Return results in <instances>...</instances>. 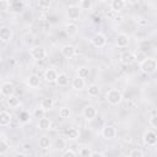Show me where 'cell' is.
<instances>
[{
  "label": "cell",
  "instance_id": "cell-2",
  "mask_svg": "<svg viewBox=\"0 0 157 157\" xmlns=\"http://www.w3.org/2000/svg\"><path fill=\"white\" fill-rule=\"evenodd\" d=\"M105 99H107V102H108L109 104H112V105H118V104H120L121 101H123V94H121L120 91H118V90H115V88H112V90H109V91L107 92Z\"/></svg>",
  "mask_w": 157,
  "mask_h": 157
},
{
  "label": "cell",
  "instance_id": "cell-20",
  "mask_svg": "<svg viewBox=\"0 0 157 157\" xmlns=\"http://www.w3.org/2000/svg\"><path fill=\"white\" fill-rule=\"evenodd\" d=\"M80 137V130L76 129V128H69L66 130V139L71 140V141H75Z\"/></svg>",
  "mask_w": 157,
  "mask_h": 157
},
{
  "label": "cell",
  "instance_id": "cell-7",
  "mask_svg": "<svg viewBox=\"0 0 157 157\" xmlns=\"http://www.w3.org/2000/svg\"><path fill=\"white\" fill-rule=\"evenodd\" d=\"M0 93H1V96L7 97V98L11 97V96H13V93H15L13 85L11 82H2L1 86H0Z\"/></svg>",
  "mask_w": 157,
  "mask_h": 157
},
{
  "label": "cell",
  "instance_id": "cell-3",
  "mask_svg": "<svg viewBox=\"0 0 157 157\" xmlns=\"http://www.w3.org/2000/svg\"><path fill=\"white\" fill-rule=\"evenodd\" d=\"M81 9L78 7V5H70L67 9H66V16L69 20L71 21H76L81 17Z\"/></svg>",
  "mask_w": 157,
  "mask_h": 157
},
{
  "label": "cell",
  "instance_id": "cell-19",
  "mask_svg": "<svg viewBox=\"0 0 157 157\" xmlns=\"http://www.w3.org/2000/svg\"><path fill=\"white\" fill-rule=\"evenodd\" d=\"M72 88L75 90V91H81L82 88H85V85H86V82H85V78H81V77H78V76H76L74 80H72Z\"/></svg>",
  "mask_w": 157,
  "mask_h": 157
},
{
  "label": "cell",
  "instance_id": "cell-42",
  "mask_svg": "<svg viewBox=\"0 0 157 157\" xmlns=\"http://www.w3.org/2000/svg\"><path fill=\"white\" fill-rule=\"evenodd\" d=\"M136 22H137L140 26H146V25H147V21H146V20H144V18H137V20H136Z\"/></svg>",
  "mask_w": 157,
  "mask_h": 157
},
{
  "label": "cell",
  "instance_id": "cell-31",
  "mask_svg": "<svg viewBox=\"0 0 157 157\" xmlns=\"http://www.w3.org/2000/svg\"><path fill=\"white\" fill-rule=\"evenodd\" d=\"M77 76L81 78H86L90 76V69L87 66H80L77 69Z\"/></svg>",
  "mask_w": 157,
  "mask_h": 157
},
{
  "label": "cell",
  "instance_id": "cell-9",
  "mask_svg": "<svg viewBox=\"0 0 157 157\" xmlns=\"http://www.w3.org/2000/svg\"><path fill=\"white\" fill-rule=\"evenodd\" d=\"M12 36H13L12 29H11L9 26H2V27L0 28V39H1L2 43L10 42V40L12 39Z\"/></svg>",
  "mask_w": 157,
  "mask_h": 157
},
{
  "label": "cell",
  "instance_id": "cell-16",
  "mask_svg": "<svg viewBox=\"0 0 157 157\" xmlns=\"http://www.w3.org/2000/svg\"><path fill=\"white\" fill-rule=\"evenodd\" d=\"M27 85L31 87V88H37V87H39V85H40V77L38 76V75H36V74H31L28 77H27Z\"/></svg>",
  "mask_w": 157,
  "mask_h": 157
},
{
  "label": "cell",
  "instance_id": "cell-23",
  "mask_svg": "<svg viewBox=\"0 0 157 157\" xmlns=\"http://www.w3.org/2000/svg\"><path fill=\"white\" fill-rule=\"evenodd\" d=\"M38 144H39V147H40V148H43V150H48V148L52 146V140H50L49 136L43 135V136L39 137Z\"/></svg>",
  "mask_w": 157,
  "mask_h": 157
},
{
  "label": "cell",
  "instance_id": "cell-34",
  "mask_svg": "<svg viewBox=\"0 0 157 157\" xmlns=\"http://www.w3.org/2000/svg\"><path fill=\"white\" fill-rule=\"evenodd\" d=\"M55 147H56L58 150H64V148L66 147V140L63 139V137H58V139L55 140Z\"/></svg>",
  "mask_w": 157,
  "mask_h": 157
},
{
  "label": "cell",
  "instance_id": "cell-40",
  "mask_svg": "<svg viewBox=\"0 0 157 157\" xmlns=\"http://www.w3.org/2000/svg\"><path fill=\"white\" fill-rule=\"evenodd\" d=\"M63 157H77V155H76V152H75L74 150L69 148V150H65V151H64Z\"/></svg>",
  "mask_w": 157,
  "mask_h": 157
},
{
  "label": "cell",
  "instance_id": "cell-28",
  "mask_svg": "<svg viewBox=\"0 0 157 157\" xmlns=\"http://www.w3.org/2000/svg\"><path fill=\"white\" fill-rule=\"evenodd\" d=\"M10 148V144L6 141L5 135H1V141H0V155H5L7 152V150Z\"/></svg>",
  "mask_w": 157,
  "mask_h": 157
},
{
  "label": "cell",
  "instance_id": "cell-35",
  "mask_svg": "<svg viewBox=\"0 0 157 157\" xmlns=\"http://www.w3.org/2000/svg\"><path fill=\"white\" fill-rule=\"evenodd\" d=\"M29 119H31V115H29L28 112H25V110H23V112H21L20 115H18V120H20L21 123H28Z\"/></svg>",
  "mask_w": 157,
  "mask_h": 157
},
{
  "label": "cell",
  "instance_id": "cell-11",
  "mask_svg": "<svg viewBox=\"0 0 157 157\" xmlns=\"http://www.w3.org/2000/svg\"><path fill=\"white\" fill-rule=\"evenodd\" d=\"M60 53H61V55H63L64 58L71 59V58H74L75 54H76V48H75L74 45H71V44H65V45L61 47Z\"/></svg>",
  "mask_w": 157,
  "mask_h": 157
},
{
  "label": "cell",
  "instance_id": "cell-6",
  "mask_svg": "<svg viewBox=\"0 0 157 157\" xmlns=\"http://www.w3.org/2000/svg\"><path fill=\"white\" fill-rule=\"evenodd\" d=\"M144 142L147 145V146H155L157 145V134L152 130H146L144 132Z\"/></svg>",
  "mask_w": 157,
  "mask_h": 157
},
{
  "label": "cell",
  "instance_id": "cell-39",
  "mask_svg": "<svg viewBox=\"0 0 157 157\" xmlns=\"http://www.w3.org/2000/svg\"><path fill=\"white\" fill-rule=\"evenodd\" d=\"M25 44L26 45H32L33 43H34V36L32 34V33H29V34H26V37H25Z\"/></svg>",
  "mask_w": 157,
  "mask_h": 157
},
{
  "label": "cell",
  "instance_id": "cell-18",
  "mask_svg": "<svg viewBox=\"0 0 157 157\" xmlns=\"http://www.w3.org/2000/svg\"><path fill=\"white\" fill-rule=\"evenodd\" d=\"M11 121H12V115L6 110H1V113H0V125L1 126H7V125L11 124Z\"/></svg>",
  "mask_w": 157,
  "mask_h": 157
},
{
  "label": "cell",
  "instance_id": "cell-10",
  "mask_svg": "<svg viewBox=\"0 0 157 157\" xmlns=\"http://www.w3.org/2000/svg\"><path fill=\"white\" fill-rule=\"evenodd\" d=\"M129 42H130V37L126 33H118L115 36V45L118 48H125V47H128Z\"/></svg>",
  "mask_w": 157,
  "mask_h": 157
},
{
  "label": "cell",
  "instance_id": "cell-8",
  "mask_svg": "<svg viewBox=\"0 0 157 157\" xmlns=\"http://www.w3.org/2000/svg\"><path fill=\"white\" fill-rule=\"evenodd\" d=\"M101 135L107 140H112L117 136V129L113 125H105V126L102 128Z\"/></svg>",
  "mask_w": 157,
  "mask_h": 157
},
{
  "label": "cell",
  "instance_id": "cell-44",
  "mask_svg": "<svg viewBox=\"0 0 157 157\" xmlns=\"http://www.w3.org/2000/svg\"><path fill=\"white\" fill-rule=\"evenodd\" d=\"M13 157H27L25 153H22V152H18V153H16Z\"/></svg>",
  "mask_w": 157,
  "mask_h": 157
},
{
  "label": "cell",
  "instance_id": "cell-45",
  "mask_svg": "<svg viewBox=\"0 0 157 157\" xmlns=\"http://www.w3.org/2000/svg\"><path fill=\"white\" fill-rule=\"evenodd\" d=\"M156 151H157V145H156Z\"/></svg>",
  "mask_w": 157,
  "mask_h": 157
},
{
  "label": "cell",
  "instance_id": "cell-12",
  "mask_svg": "<svg viewBox=\"0 0 157 157\" xmlns=\"http://www.w3.org/2000/svg\"><path fill=\"white\" fill-rule=\"evenodd\" d=\"M119 61L124 65H131L135 61V54L132 52H124L120 54Z\"/></svg>",
  "mask_w": 157,
  "mask_h": 157
},
{
  "label": "cell",
  "instance_id": "cell-5",
  "mask_svg": "<svg viewBox=\"0 0 157 157\" xmlns=\"http://www.w3.org/2000/svg\"><path fill=\"white\" fill-rule=\"evenodd\" d=\"M91 43L93 47L96 48H103L107 44V37L103 33H96L92 38H91Z\"/></svg>",
  "mask_w": 157,
  "mask_h": 157
},
{
  "label": "cell",
  "instance_id": "cell-21",
  "mask_svg": "<svg viewBox=\"0 0 157 157\" xmlns=\"http://www.w3.org/2000/svg\"><path fill=\"white\" fill-rule=\"evenodd\" d=\"M65 31H66V33H67L69 36L74 37V36H76V34L78 33V27H77L76 23L69 22V23H66V26H65Z\"/></svg>",
  "mask_w": 157,
  "mask_h": 157
},
{
  "label": "cell",
  "instance_id": "cell-41",
  "mask_svg": "<svg viewBox=\"0 0 157 157\" xmlns=\"http://www.w3.org/2000/svg\"><path fill=\"white\" fill-rule=\"evenodd\" d=\"M148 123H150V125H151L152 128L157 129V114H153V115H152V117L150 118Z\"/></svg>",
  "mask_w": 157,
  "mask_h": 157
},
{
  "label": "cell",
  "instance_id": "cell-4",
  "mask_svg": "<svg viewBox=\"0 0 157 157\" xmlns=\"http://www.w3.org/2000/svg\"><path fill=\"white\" fill-rule=\"evenodd\" d=\"M29 54L34 59V60H43L45 56H47V50L43 48V47H32L31 50H29Z\"/></svg>",
  "mask_w": 157,
  "mask_h": 157
},
{
  "label": "cell",
  "instance_id": "cell-26",
  "mask_svg": "<svg viewBox=\"0 0 157 157\" xmlns=\"http://www.w3.org/2000/svg\"><path fill=\"white\" fill-rule=\"evenodd\" d=\"M52 126V121L48 118H42L38 120V128L42 130H49Z\"/></svg>",
  "mask_w": 157,
  "mask_h": 157
},
{
  "label": "cell",
  "instance_id": "cell-43",
  "mask_svg": "<svg viewBox=\"0 0 157 157\" xmlns=\"http://www.w3.org/2000/svg\"><path fill=\"white\" fill-rule=\"evenodd\" d=\"M91 157H104V156H103L102 152H98V151H97V152H93Z\"/></svg>",
  "mask_w": 157,
  "mask_h": 157
},
{
  "label": "cell",
  "instance_id": "cell-32",
  "mask_svg": "<svg viewBox=\"0 0 157 157\" xmlns=\"http://www.w3.org/2000/svg\"><path fill=\"white\" fill-rule=\"evenodd\" d=\"M92 153H93V151H92L91 147H88V146H82V147L80 148V151H78L80 157H91Z\"/></svg>",
  "mask_w": 157,
  "mask_h": 157
},
{
  "label": "cell",
  "instance_id": "cell-27",
  "mask_svg": "<svg viewBox=\"0 0 157 157\" xmlns=\"http://www.w3.org/2000/svg\"><path fill=\"white\" fill-rule=\"evenodd\" d=\"M45 109H43L40 105L39 107H37V108H34L33 109V112H32V115H33V118H37L38 120L39 119H42V118H45Z\"/></svg>",
  "mask_w": 157,
  "mask_h": 157
},
{
  "label": "cell",
  "instance_id": "cell-22",
  "mask_svg": "<svg viewBox=\"0 0 157 157\" xmlns=\"http://www.w3.org/2000/svg\"><path fill=\"white\" fill-rule=\"evenodd\" d=\"M39 105H40L43 109L49 110V109H52V108H53V105H54V99H53V98H50V97H44V98H42V99H40Z\"/></svg>",
  "mask_w": 157,
  "mask_h": 157
},
{
  "label": "cell",
  "instance_id": "cell-30",
  "mask_svg": "<svg viewBox=\"0 0 157 157\" xmlns=\"http://www.w3.org/2000/svg\"><path fill=\"white\" fill-rule=\"evenodd\" d=\"M93 1L92 0H81L80 2H78V7L81 9V10H91L92 7H93Z\"/></svg>",
  "mask_w": 157,
  "mask_h": 157
},
{
  "label": "cell",
  "instance_id": "cell-33",
  "mask_svg": "<svg viewBox=\"0 0 157 157\" xmlns=\"http://www.w3.org/2000/svg\"><path fill=\"white\" fill-rule=\"evenodd\" d=\"M70 114H71V110H70L67 107H61V108L59 109V117H60L61 119H67V118L70 117Z\"/></svg>",
  "mask_w": 157,
  "mask_h": 157
},
{
  "label": "cell",
  "instance_id": "cell-25",
  "mask_svg": "<svg viewBox=\"0 0 157 157\" xmlns=\"http://www.w3.org/2000/svg\"><path fill=\"white\" fill-rule=\"evenodd\" d=\"M56 83H58V86H60V87L67 86V85H69V76H67L66 74H64V72L59 74L58 80H56Z\"/></svg>",
  "mask_w": 157,
  "mask_h": 157
},
{
  "label": "cell",
  "instance_id": "cell-36",
  "mask_svg": "<svg viewBox=\"0 0 157 157\" xmlns=\"http://www.w3.org/2000/svg\"><path fill=\"white\" fill-rule=\"evenodd\" d=\"M38 7L40 10H48L50 7V1H48V0H39L38 1Z\"/></svg>",
  "mask_w": 157,
  "mask_h": 157
},
{
  "label": "cell",
  "instance_id": "cell-37",
  "mask_svg": "<svg viewBox=\"0 0 157 157\" xmlns=\"http://www.w3.org/2000/svg\"><path fill=\"white\" fill-rule=\"evenodd\" d=\"M146 54L144 52H136L135 53V61H139V64H141L145 59H146Z\"/></svg>",
  "mask_w": 157,
  "mask_h": 157
},
{
  "label": "cell",
  "instance_id": "cell-14",
  "mask_svg": "<svg viewBox=\"0 0 157 157\" xmlns=\"http://www.w3.org/2000/svg\"><path fill=\"white\" fill-rule=\"evenodd\" d=\"M82 115L83 118H86L87 120H92L97 117V110L92 105H86L83 109H82Z\"/></svg>",
  "mask_w": 157,
  "mask_h": 157
},
{
  "label": "cell",
  "instance_id": "cell-24",
  "mask_svg": "<svg viewBox=\"0 0 157 157\" xmlns=\"http://www.w3.org/2000/svg\"><path fill=\"white\" fill-rule=\"evenodd\" d=\"M99 91H101V88H99V86L96 85V83H92V85H90V86L87 87V94H88L90 97H97V96L99 94Z\"/></svg>",
  "mask_w": 157,
  "mask_h": 157
},
{
  "label": "cell",
  "instance_id": "cell-13",
  "mask_svg": "<svg viewBox=\"0 0 157 157\" xmlns=\"http://www.w3.org/2000/svg\"><path fill=\"white\" fill-rule=\"evenodd\" d=\"M58 76H59V74L56 72L55 69L48 67V69L44 71V78H45L47 82H50V83H52V82H56Z\"/></svg>",
  "mask_w": 157,
  "mask_h": 157
},
{
  "label": "cell",
  "instance_id": "cell-38",
  "mask_svg": "<svg viewBox=\"0 0 157 157\" xmlns=\"http://www.w3.org/2000/svg\"><path fill=\"white\" fill-rule=\"evenodd\" d=\"M129 157H144V152L140 148H134V150L130 151Z\"/></svg>",
  "mask_w": 157,
  "mask_h": 157
},
{
  "label": "cell",
  "instance_id": "cell-15",
  "mask_svg": "<svg viewBox=\"0 0 157 157\" xmlns=\"http://www.w3.org/2000/svg\"><path fill=\"white\" fill-rule=\"evenodd\" d=\"M23 6H25V4L22 1H11L7 10L12 13H20L23 11Z\"/></svg>",
  "mask_w": 157,
  "mask_h": 157
},
{
  "label": "cell",
  "instance_id": "cell-29",
  "mask_svg": "<svg viewBox=\"0 0 157 157\" xmlns=\"http://www.w3.org/2000/svg\"><path fill=\"white\" fill-rule=\"evenodd\" d=\"M7 104H9L10 108H17L21 104V101H20V98L17 96L13 94V96H11V97L7 98Z\"/></svg>",
  "mask_w": 157,
  "mask_h": 157
},
{
  "label": "cell",
  "instance_id": "cell-1",
  "mask_svg": "<svg viewBox=\"0 0 157 157\" xmlns=\"http://www.w3.org/2000/svg\"><path fill=\"white\" fill-rule=\"evenodd\" d=\"M140 70L145 74H153L155 71H157V59L147 56L140 64Z\"/></svg>",
  "mask_w": 157,
  "mask_h": 157
},
{
  "label": "cell",
  "instance_id": "cell-17",
  "mask_svg": "<svg viewBox=\"0 0 157 157\" xmlns=\"http://www.w3.org/2000/svg\"><path fill=\"white\" fill-rule=\"evenodd\" d=\"M126 6V1L124 0H113L110 1V10L114 12H120Z\"/></svg>",
  "mask_w": 157,
  "mask_h": 157
}]
</instances>
